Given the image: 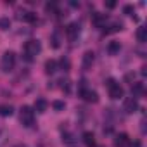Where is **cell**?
I'll return each mask as SVG.
<instances>
[{
    "mask_svg": "<svg viewBox=\"0 0 147 147\" xmlns=\"http://www.w3.org/2000/svg\"><path fill=\"white\" fill-rule=\"evenodd\" d=\"M42 52V43L38 40H28L24 43V57L28 61H33L35 55H38Z\"/></svg>",
    "mask_w": 147,
    "mask_h": 147,
    "instance_id": "obj_1",
    "label": "cell"
},
{
    "mask_svg": "<svg viewBox=\"0 0 147 147\" xmlns=\"http://www.w3.org/2000/svg\"><path fill=\"white\" fill-rule=\"evenodd\" d=\"M106 88H107V92H109V97L111 99H121L123 97V94H125V90H123V87L114 80V78H109L107 82H106Z\"/></svg>",
    "mask_w": 147,
    "mask_h": 147,
    "instance_id": "obj_2",
    "label": "cell"
},
{
    "mask_svg": "<svg viewBox=\"0 0 147 147\" xmlns=\"http://www.w3.org/2000/svg\"><path fill=\"white\" fill-rule=\"evenodd\" d=\"M14 66H16V54L12 50H7L0 59V67H2L4 73H9L14 69Z\"/></svg>",
    "mask_w": 147,
    "mask_h": 147,
    "instance_id": "obj_3",
    "label": "cell"
},
{
    "mask_svg": "<svg viewBox=\"0 0 147 147\" xmlns=\"http://www.w3.org/2000/svg\"><path fill=\"white\" fill-rule=\"evenodd\" d=\"M19 119H21L23 126L30 128V126L33 125V121H35V111H33L30 106H23V107H21V116H19Z\"/></svg>",
    "mask_w": 147,
    "mask_h": 147,
    "instance_id": "obj_4",
    "label": "cell"
},
{
    "mask_svg": "<svg viewBox=\"0 0 147 147\" xmlns=\"http://www.w3.org/2000/svg\"><path fill=\"white\" fill-rule=\"evenodd\" d=\"M80 31H82V26H80L78 23H71V24H69V26L66 28V36H67V40L75 42V40L78 38Z\"/></svg>",
    "mask_w": 147,
    "mask_h": 147,
    "instance_id": "obj_5",
    "label": "cell"
},
{
    "mask_svg": "<svg viewBox=\"0 0 147 147\" xmlns=\"http://www.w3.org/2000/svg\"><path fill=\"white\" fill-rule=\"evenodd\" d=\"M80 97H82L85 102H94V104L99 100L97 92H94V90H90V88H80Z\"/></svg>",
    "mask_w": 147,
    "mask_h": 147,
    "instance_id": "obj_6",
    "label": "cell"
},
{
    "mask_svg": "<svg viewBox=\"0 0 147 147\" xmlns=\"http://www.w3.org/2000/svg\"><path fill=\"white\" fill-rule=\"evenodd\" d=\"M123 109L128 113V114H131V113H135L137 109H138V102H137V99L135 97H128V99H125V104H123Z\"/></svg>",
    "mask_w": 147,
    "mask_h": 147,
    "instance_id": "obj_7",
    "label": "cell"
},
{
    "mask_svg": "<svg viewBox=\"0 0 147 147\" xmlns=\"http://www.w3.org/2000/svg\"><path fill=\"white\" fill-rule=\"evenodd\" d=\"M106 21H107V16H106V14H100V12H94V14H92V23H94V26L104 28V26H106Z\"/></svg>",
    "mask_w": 147,
    "mask_h": 147,
    "instance_id": "obj_8",
    "label": "cell"
},
{
    "mask_svg": "<svg viewBox=\"0 0 147 147\" xmlns=\"http://www.w3.org/2000/svg\"><path fill=\"white\" fill-rule=\"evenodd\" d=\"M114 145H116V147H128V145H130V138H128V135H126V133H119V135H116V138H114Z\"/></svg>",
    "mask_w": 147,
    "mask_h": 147,
    "instance_id": "obj_9",
    "label": "cell"
},
{
    "mask_svg": "<svg viewBox=\"0 0 147 147\" xmlns=\"http://www.w3.org/2000/svg\"><path fill=\"white\" fill-rule=\"evenodd\" d=\"M47 107H49V102H47L45 99H36V100H35L33 109H35L36 113H45V111H47Z\"/></svg>",
    "mask_w": 147,
    "mask_h": 147,
    "instance_id": "obj_10",
    "label": "cell"
},
{
    "mask_svg": "<svg viewBox=\"0 0 147 147\" xmlns=\"http://www.w3.org/2000/svg\"><path fill=\"white\" fill-rule=\"evenodd\" d=\"M83 144L87 147H95V135L92 131H85L83 133Z\"/></svg>",
    "mask_w": 147,
    "mask_h": 147,
    "instance_id": "obj_11",
    "label": "cell"
},
{
    "mask_svg": "<svg viewBox=\"0 0 147 147\" xmlns=\"http://www.w3.org/2000/svg\"><path fill=\"white\" fill-rule=\"evenodd\" d=\"M62 144L67 145V147H76L75 135H73V133H64V135H62Z\"/></svg>",
    "mask_w": 147,
    "mask_h": 147,
    "instance_id": "obj_12",
    "label": "cell"
},
{
    "mask_svg": "<svg viewBox=\"0 0 147 147\" xmlns=\"http://www.w3.org/2000/svg\"><path fill=\"white\" fill-rule=\"evenodd\" d=\"M94 59H95V57H94V52H90V50H88V52H85V54H83V67H85V69L92 67Z\"/></svg>",
    "mask_w": 147,
    "mask_h": 147,
    "instance_id": "obj_13",
    "label": "cell"
},
{
    "mask_svg": "<svg viewBox=\"0 0 147 147\" xmlns=\"http://www.w3.org/2000/svg\"><path fill=\"white\" fill-rule=\"evenodd\" d=\"M131 97H140V95H144L145 94V88H144V83H133V87H131Z\"/></svg>",
    "mask_w": 147,
    "mask_h": 147,
    "instance_id": "obj_14",
    "label": "cell"
},
{
    "mask_svg": "<svg viewBox=\"0 0 147 147\" xmlns=\"http://www.w3.org/2000/svg\"><path fill=\"white\" fill-rule=\"evenodd\" d=\"M55 71H57V61L49 59V61L45 62V73H47V75H54Z\"/></svg>",
    "mask_w": 147,
    "mask_h": 147,
    "instance_id": "obj_15",
    "label": "cell"
},
{
    "mask_svg": "<svg viewBox=\"0 0 147 147\" xmlns=\"http://www.w3.org/2000/svg\"><path fill=\"white\" fill-rule=\"evenodd\" d=\"M119 50H121V43H119V42H116V40L109 42V45H107V52H109L111 55H116Z\"/></svg>",
    "mask_w": 147,
    "mask_h": 147,
    "instance_id": "obj_16",
    "label": "cell"
},
{
    "mask_svg": "<svg viewBox=\"0 0 147 147\" xmlns=\"http://www.w3.org/2000/svg\"><path fill=\"white\" fill-rule=\"evenodd\" d=\"M12 114H14V107L12 106H9V104H2V106H0V116L7 118V116H12Z\"/></svg>",
    "mask_w": 147,
    "mask_h": 147,
    "instance_id": "obj_17",
    "label": "cell"
},
{
    "mask_svg": "<svg viewBox=\"0 0 147 147\" xmlns=\"http://www.w3.org/2000/svg\"><path fill=\"white\" fill-rule=\"evenodd\" d=\"M137 40L140 42V43H145L147 42V28H138L137 30Z\"/></svg>",
    "mask_w": 147,
    "mask_h": 147,
    "instance_id": "obj_18",
    "label": "cell"
},
{
    "mask_svg": "<svg viewBox=\"0 0 147 147\" xmlns=\"http://www.w3.org/2000/svg\"><path fill=\"white\" fill-rule=\"evenodd\" d=\"M23 21H26V23H35L36 21V14L35 12H23V16H19Z\"/></svg>",
    "mask_w": 147,
    "mask_h": 147,
    "instance_id": "obj_19",
    "label": "cell"
},
{
    "mask_svg": "<svg viewBox=\"0 0 147 147\" xmlns=\"http://www.w3.org/2000/svg\"><path fill=\"white\" fill-rule=\"evenodd\" d=\"M11 28V19L9 18H0V30H9Z\"/></svg>",
    "mask_w": 147,
    "mask_h": 147,
    "instance_id": "obj_20",
    "label": "cell"
},
{
    "mask_svg": "<svg viewBox=\"0 0 147 147\" xmlns=\"http://www.w3.org/2000/svg\"><path fill=\"white\" fill-rule=\"evenodd\" d=\"M45 11H47V12H50V14L57 12V4H55V2H49V4L45 5Z\"/></svg>",
    "mask_w": 147,
    "mask_h": 147,
    "instance_id": "obj_21",
    "label": "cell"
},
{
    "mask_svg": "<svg viewBox=\"0 0 147 147\" xmlns=\"http://www.w3.org/2000/svg\"><path fill=\"white\" fill-rule=\"evenodd\" d=\"M59 64H61V67H62L64 71H67V69H69V66H71V62H69V59H67V57H62V59L59 61Z\"/></svg>",
    "mask_w": 147,
    "mask_h": 147,
    "instance_id": "obj_22",
    "label": "cell"
},
{
    "mask_svg": "<svg viewBox=\"0 0 147 147\" xmlns=\"http://www.w3.org/2000/svg\"><path fill=\"white\" fill-rule=\"evenodd\" d=\"M52 107H54L55 111H62V109L66 107V104H64L62 100H54V102H52Z\"/></svg>",
    "mask_w": 147,
    "mask_h": 147,
    "instance_id": "obj_23",
    "label": "cell"
},
{
    "mask_svg": "<svg viewBox=\"0 0 147 147\" xmlns=\"http://www.w3.org/2000/svg\"><path fill=\"white\" fill-rule=\"evenodd\" d=\"M52 47H54V49L59 47V35H57V33H54V36H52Z\"/></svg>",
    "mask_w": 147,
    "mask_h": 147,
    "instance_id": "obj_24",
    "label": "cell"
},
{
    "mask_svg": "<svg viewBox=\"0 0 147 147\" xmlns=\"http://www.w3.org/2000/svg\"><path fill=\"white\" fill-rule=\"evenodd\" d=\"M61 83H62V85H61V88H62V90H66V92H69V80H61Z\"/></svg>",
    "mask_w": 147,
    "mask_h": 147,
    "instance_id": "obj_25",
    "label": "cell"
},
{
    "mask_svg": "<svg viewBox=\"0 0 147 147\" xmlns=\"http://www.w3.org/2000/svg\"><path fill=\"white\" fill-rule=\"evenodd\" d=\"M123 11H125V14L131 16V12H133V7H131V5H125V9H123Z\"/></svg>",
    "mask_w": 147,
    "mask_h": 147,
    "instance_id": "obj_26",
    "label": "cell"
},
{
    "mask_svg": "<svg viewBox=\"0 0 147 147\" xmlns=\"http://www.w3.org/2000/svg\"><path fill=\"white\" fill-rule=\"evenodd\" d=\"M106 7L107 9H114L116 7V2H113V0H111V2H106Z\"/></svg>",
    "mask_w": 147,
    "mask_h": 147,
    "instance_id": "obj_27",
    "label": "cell"
},
{
    "mask_svg": "<svg viewBox=\"0 0 147 147\" xmlns=\"http://www.w3.org/2000/svg\"><path fill=\"white\" fill-rule=\"evenodd\" d=\"M128 147H140V142H138V140H135L133 144L130 142V145H128Z\"/></svg>",
    "mask_w": 147,
    "mask_h": 147,
    "instance_id": "obj_28",
    "label": "cell"
},
{
    "mask_svg": "<svg viewBox=\"0 0 147 147\" xmlns=\"http://www.w3.org/2000/svg\"><path fill=\"white\" fill-rule=\"evenodd\" d=\"M14 147H26V145H23V144H18V145H14Z\"/></svg>",
    "mask_w": 147,
    "mask_h": 147,
    "instance_id": "obj_29",
    "label": "cell"
}]
</instances>
